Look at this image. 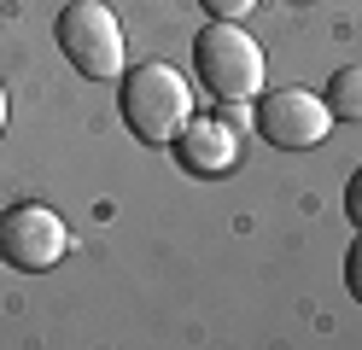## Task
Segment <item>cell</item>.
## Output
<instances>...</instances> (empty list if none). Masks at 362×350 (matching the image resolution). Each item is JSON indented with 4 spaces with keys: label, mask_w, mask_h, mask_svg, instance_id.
I'll use <instances>...</instances> for the list:
<instances>
[{
    "label": "cell",
    "mask_w": 362,
    "mask_h": 350,
    "mask_svg": "<svg viewBox=\"0 0 362 350\" xmlns=\"http://www.w3.org/2000/svg\"><path fill=\"white\" fill-rule=\"evenodd\" d=\"M117 105H123V123L134 129V140H146V146H175V134L193 123V88L164 59H146V64L123 70V100Z\"/></svg>",
    "instance_id": "6da1fadb"
},
{
    "label": "cell",
    "mask_w": 362,
    "mask_h": 350,
    "mask_svg": "<svg viewBox=\"0 0 362 350\" xmlns=\"http://www.w3.org/2000/svg\"><path fill=\"white\" fill-rule=\"evenodd\" d=\"M193 70H199V82H205L222 105L257 100V93H263V76H269L263 47L245 35L234 18H211L205 30L193 35Z\"/></svg>",
    "instance_id": "7a4b0ae2"
},
{
    "label": "cell",
    "mask_w": 362,
    "mask_h": 350,
    "mask_svg": "<svg viewBox=\"0 0 362 350\" xmlns=\"http://www.w3.org/2000/svg\"><path fill=\"white\" fill-rule=\"evenodd\" d=\"M53 41H59V53L71 59L88 82H111V76H123V23L117 12L105 6V0H71V6L59 12L53 23Z\"/></svg>",
    "instance_id": "3957f363"
},
{
    "label": "cell",
    "mask_w": 362,
    "mask_h": 350,
    "mask_svg": "<svg viewBox=\"0 0 362 350\" xmlns=\"http://www.w3.org/2000/svg\"><path fill=\"white\" fill-rule=\"evenodd\" d=\"M71 251V228L47 204H12L0 216V263L18 274H41Z\"/></svg>",
    "instance_id": "277c9868"
},
{
    "label": "cell",
    "mask_w": 362,
    "mask_h": 350,
    "mask_svg": "<svg viewBox=\"0 0 362 350\" xmlns=\"http://www.w3.org/2000/svg\"><path fill=\"white\" fill-rule=\"evenodd\" d=\"M333 129V111L322 93L310 88H275V93H257V134L281 152H310L322 146Z\"/></svg>",
    "instance_id": "5b68a950"
},
{
    "label": "cell",
    "mask_w": 362,
    "mask_h": 350,
    "mask_svg": "<svg viewBox=\"0 0 362 350\" xmlns=\"http://www.w3.org/2000/svg\"><path fill=\"white\" fill-rule=\"evenodd\" d=\"M175 152H181V163H187L193 175H222V170H234V158H240V134L222 123V117H193V123L175 134Z\"/></svg>",
    "instance_id": "8992f818"
},
{
    "label": "cell",
    "mask_w": 362,
    "mask_h": 350,
    "mask_svg": "<svg viewBox=\"0 0 362 350\" xmlns=\"http://www.w3.org/2000/svg\"><path fill=\"white\" fill-rule=\"evenodd\" d=\"M322 100L333 111V123H362V64H339L322 88Z\"/></svg>",
    "instance_id": "52a82bcc"
},
{
    "label": "cell",
    "mask_w": 362,
    "mask_h": 350,
    "mask_svg": "<svg viewBox=\"0 0 362 350\" xmlns=\"http://www.w3.org/2000/svg\"><path fill=\"white\" fill-rule=\"evenodd\" d=\"M199 6H205L211 18H234V23H240L245 12H252V6H257V0H199Z\"/></svg>",
    "instance_id": "ba28073f"
},
{
    "label": "cell",
    "mask_w": 362,
    "mask_h": 350,
    "mask_svg": "<svg viewBox=\"0 0 362 350\" xmlns=\"http://www.w3.org/2000/svg\"><path fill=\"white\" fill-rule=\"evenodd\" d=\"M345 286H351V298L362 303V240L345 251Z\"/></svg>",
    "instance_id": "9c48e42d"
},
{
    "label": "cell",
    "mask_w": 362,
    "mask_h": 350,
    "mask_svg": "<svg viewBox=\"0 0 362 350\" xmlns=\"http://www.w3.org/2000/svg\"><path fill=\"white\" fill-rule=\"evenodd\" d=\"M345 216L356 222V233H362V170L351 175V187H345Z\"/></svg>",
    "instance_id": "30bf717a"
},
{
    "label": "cell",
    "mask_w": 362,
    "mask_h": 350,
    "mask_svg": "<svg viewBox=\"0 0 362 350\" xmlns=\"http://www.w3.org/2000/svg\"><path fill=\"white\" fill-rule=\"evenodd\" d=\"M0 134H6V88H0Z\"/></svg>",
    "instance_id": "8fae6325"
}]
</instances>
